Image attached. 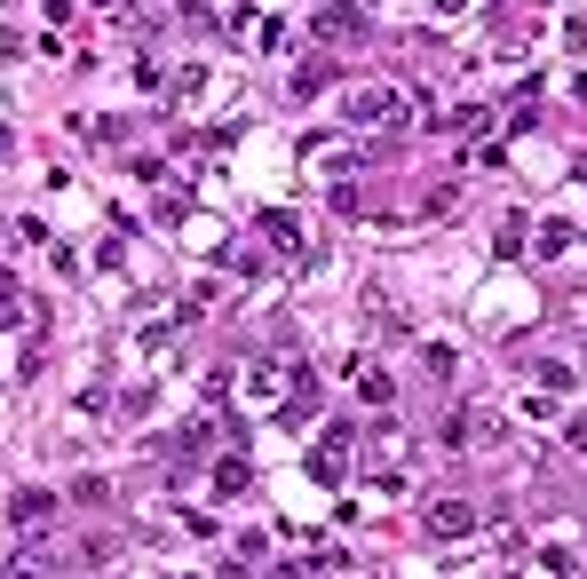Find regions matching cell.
I'll list each match as a JSON object with an SVG mask.
<instances>
[{
  "instance_id": "6da1fadb",
  "label": "cell",
  "mask_w": 587,
  "mask_h": 579,
  "mask_svg": "<svg viewBox=\"0 0 587 579\" xmlns=\"http://www.w3.org/2000/svg\"><path fill=\"white\" fill-rule=\"evenodd\" d=\"M342 112H350V127H397L405 119V88H381V80L373 88H350Z\"/></svg>"
},
{
  "instance_id": "7a4b0ae2",
  "label": "cell",
  "mask_w": 587,
  "mask_h": 579,
  "mask_svg": "<svg viewBox=\"0 0 587 579\" xmlns=\"http://www.w3.org/2000/svg\"><path fill=\"white\" fill-rule=\"evenodd\" d=\"M56 516V492H40V484H24V492H8V524L16 532H32V524H48Z\"/></svg>"
},
{
  "instance_id": "3957f363",
  "label": "cell",
  "mask_w": 587,
  "mask_h": 579,
  "mask_svg": "<svg viewBox=\"0 0 587 579\" xmlns=\"http://www.w3.org/2000/svg\"><path fill=\"white\" fill-rule=\"evenodd\" d=\"M429 532H437V540H469L476 508H469V500H437V508H429Z\"/></svg>"
},
{
  "instance_id": "277c9868",
  "label": "cell",
  "mask_w": 587,
  "mask_h": 579,
  "mask_svg": "<svg viewBox=\"0 0 587 579\" xmlns=\"http://www.w3.org/2000/svg\"><path fill=\"white\" fill-rule=\"evenodd\" d=\"M310 24H318V40H357V32H365V16H357V8H318Z\"/></svg>"
},
{
  "instance_id": "5b68a950",
  "label": "cell",
  "mask_w": 587,
  "mask_h": 579,
  "mask_svg": "<svg viewBox=\"0 0 587 579\" xmlns=\"http://www.w3.org/2000/svg\"><path fill=\"white\" fill-rule=\"evenodd\" d=\"M262 238H270V246H286V254H302V223H294L286 207H270V215H262Z\"/></svg>"
},
{
  "instance_id": "8992f818",
  "label": "cell",
  "mask_w": 587,
  "mask_h": 579,
  "mask_svg": "<svg viewBox=\"0 0 587 579\" xmlns=\"http://www.w3.org/2000/svg\"><path fill=\"white\" fill-rule=\"evenodd\" d=\"M24 318H32V302H24V286L0 270V326H24Z\"/></svg>"
},
{
  "instance_id": "52a82bcc",
  "label": "cell",
  "mask_w": 587,
  "mask_h": 579,
  "mask_svg": "<svg viewBox=\"0 0 587 579\" xmlns=\"http://www.w3.org/2000/svg\"><path fill=\"white\" fill-rule=\"evenodd\" d=\"M350 381H357V397H365V405H389V373H381V365H357Z\"/></svg>"
},
{
  "instance_id": "ba28073f",
  "label": "cell",
  "mask_w": 587,
  "mask_h": 579,
  "mask_svg": "<svg viewBox=\"0 0 587 579\" xmlns=\"http://www.w3.org/2000/svg\"><path fill=\"white\" fill-rule=\"evenodd\" d=\"M318 88H334V64H302V72H294V104L318 96Z\"/></svg>"
},
{
  "instance_id": "9c48e42d",
  "label": "cell",
  "mask_w": 587,
  "mask_h": 579,
  "mask_svg": "<svg viewBox=\"0 0 587 579\" xmlns=\"http://www.w3.org/2000/svg\"><path fill=\"white\" fill-rule=\"evenodd\" d=\"M540 381H548V397H564V389H572V365H564V357H548V365H540Z\"/></svg>"
},
{
  "instance_id": "30bf717a",
  "label": "cell",
  "mask_w": 587,
  "mask_h": 579,
  "mask_svg": "<svg viewBox=\"0 0 587 579\" xmlns=\"http://www.w3.org/2000/svg\"><path fill=\"white\" fill-rule=\"evenodd\" d=\"M183 16L191 24H215V0H183Z\"/></svg>"
}]
</instances>
